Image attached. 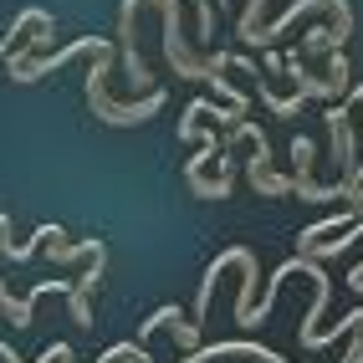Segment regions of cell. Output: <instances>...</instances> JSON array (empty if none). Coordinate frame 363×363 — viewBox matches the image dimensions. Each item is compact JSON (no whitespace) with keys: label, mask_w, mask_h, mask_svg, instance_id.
<instances>
[{"label":"cell","mask_w":363,"mask_h":363,"mask_svg":"<svg viewBox=\"0 0 363 363\" xmlns=\"http://www.w3.org/2000/svg\"><path fill=\"white\" fill-rule=\"evenodd\" d=\"M312 159H318V149H312V138H292V164H297V174L292 179H312Z\"/></svg>","instance_id":"7"},{"label":"cell","mask_w":363,"mask_h":363,"mask_svg":"<svg viewBox=\"0 0 363 363\" xmlns=\"http://www.w3.org/2000/svg\"><path fill=\"white\" fill-rule=\"evenodd\" d=\"M118 358H128V363H154L143 343H118V348H108L103 358H92V363H118Z\"/></svg>","instance_id":"8"},{"label":"cell","mask_w":363,"mask_h":363,"mask_svg":"<svg viewBox=\"0 0 363 363\" xmlns=\"http://www.w3.org/2000/svg\"><path fill=\"white\" fill-rule=\"evenodd\" d=\"M312 11H328L333 16V31H337V41H348V31H353V11H348V0H292V11H281L272 26L261 31V46H272L281 31H292L302 16H312Z\"/></svg>","instance_id":"1"},{"label":"cell","mask_w":363,"mask_h":363,"mask_svg":"<svg viewBox=\"0 0 363 363\" xmlns=\"http://www.w3.org/2000/svg\"><path fill=\"white\" fill-rule=\"evenodd\" d=\"M103 266H108V256H92V266L72 281V292H67V307H72V323L77 328H92V292H98V281H103Z\"/></svg>","instance_id":"3"},{"label":"cell","mask_w":363,"mask_h":363,"mask_svg":"<svg viewBox=\"0 0 363 363\" xmlns=\"http://www.w3.org/2000/svg\"><path fill=\"white\" fill-rule=\"evenodd\" d=\"M348 286H353V292H358V297H363V261H358V266H353V277H348Z\"/></svg>","instance_id":"10"},{"label":"cell","mask_w":363,"mask_h":363,"mask_svg":"<svg viewBox=\"0 0 363 363\" xmlns=\"http://www.w3.org/2000/svg\"><path fill=\"white\" fill-rule=\"evenodd\" d=\"M138 6H143V0H123V6H118V31H123L118 57H123L133 87H149V67H143V57H138V36H133V16H138Z\"/></svg>","instance_id":"2"},{"label":"cell","mask_w":363,"mask_h":363,"mask_svg":"<svg viewBox=\"0 0 363 363\" xmlns=\"http://www.w3.org/2000/svg\"><path fill=\"white\" fill-rule=\"evenodd\" d=\"M62 225H36V235H26V240H16V246H11V240H6V261H26L36 246H46V240H52Z\"/></svg>","instance_id":"5"},{"label":"cell","mask_w":363,"mask_h":363,"mask_svg":"<svg viewBox=\"0 0 363 363\" xmlns=\"http://www.w3.org/2000/svg\"><path fill=\"white\" fill-rule=\"evenodd\" d=\"M337 363H363V323L353 328V348H348V358H337Z\"/></svg>","instance_id":"9"},{"label":"cell","mask_w":363,"mask_h":363,"mask_svg":"<svg viewBox=\"0 0 363 363\" xmlns=\"http://www.w3.org/2000/svg\"><path fill=\"white\" fill-rule=\"evenodd\" d=\"M256 184V195H292V179L286 174H272V169H261V174H246Z\"/></svg>","instance_id":"6"},{"label":"cell","mask_w":363,"mask_h":363,"mask_svg":"<svg viewBox=\"0 0 363 363\" xmlns=\"http://www.w3.org/2000/svg\"><path fill=\"white\" fill-rule=\"evenodd\" d=\"M358 215H363V210H337V215H328V220H312V225L297 235V256H307L312 246H323V235H343Z\"/></svg>","instance_id":"4"}]
</instances>
